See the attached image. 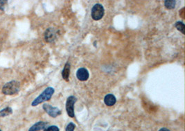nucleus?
I'll list each match as a JSON object with an SVG mask.
<instances>
[{
  "instance_id": "11",
  "label": "nucleus",
  "mask_w": 185,
  "mask_h": 131,
  "mask_svg": "<svg viewBox=\"0 0 185 131\" xmlns=\"http://www.w3.org/2000/svg\"><path fill=\"white\" fill-rule=\"evenodd\" d=\"M175 5H176V1H174V0H166L164 1L165 7L169 10H172V9L175 8Z\"/></svg>"
},
{
  "instance_id": "3",
  "label": "nucleus",
  "mask_w": 185,
  "mask_h": 131,
  "mask_svg": "<svg viewBox=\"0 0 185 131\" xmlns=\"http://www.w3.org/2000/svg\"><path fill=\"white\" fill-rule=\"evenodd\" d=\"M105 13L104 8L101 4H96L92 8L91 15L94 20L99 21L101 20Z\"/></svg>"
},
{
  "instance_id": "18",
  "label": "nucleus",
  "mask_w": 185,
  "mask_h": 131,
  "mask_svg": "<svg viewBox=\"0 0 185 131\" xmlns=\"http://www.w3.org/2000/svg\"><path fill=\"white\" fill-rule=\"evenodd\" d=\"M0 131H2V130H0Z\"/></svg>"
},
{
  "instance_id": "17",
  "label": "nucleus",
  "mask_w": 185,
  "mask_h": 131,
  "mask_svg": "<svg viewBox=\"0 0 185 131\" xmlns=\"http://www.w3.org/2000/svg\"><path fill=\"white\" fill-rule=\"evenodd\" d=\"M159 131H171V130H169L168 129H166V128H162V129H160Z\"/></svg>"
},
{
  "instance_id": "16",
  "label": "nucleus",
  "mask_w": 185,
  "mask_h": 131,
  "mask_svg": "<svg viewBox=\"0 0 185 131\" xmlns=\"http://www.w3.org/2000/svg\"><path fill=\"white\" fill-rule=\"evenodd\" d=\"M6 3H7V1H0V9L1 10H4V5Z\"/></svg>"
},
{
  "instance_id": "6",
  "label": "nucleus",
  "mask_w": 185,
  "mask_h": 131,
  "mask_svg": "<svg viewBox=\"0 0 185 131\" xmlns=\"http://www.w3.org/2000/svg\"><path fill=\"white\" fill-rule=\"evenodd\" d=\"M45 41L48 43L53 42L57 37V31L53 28H49L46 30L44 34Z\"/></svg>"
},
{
  "instance_id": "5",
  "label": "nucleus",
  "mask_w": 185,
  "mask_h": 131,
  "mask_svg": "<svg viewBox=\"0 0 185 131\" xmlns=\"http://www.w3.org/2000/svg\"><path fill=\"white\" fill-rule=\"evenodd\" d=\"M42 108H43L44 111L51 117L55 118L61 114V111L58 108L53 107V106L48 104V103H44L42 106Z\"/></svg>"
},
{
  "instance_id": "9",
  "label": "nucleus",
  "mask_w": 185,
  "mask_h": 131,
  "mask_svg": "<svg viewBox=\"0 0 185 131\" xmlns=\"http://www.w3.org/2000/svg\"><path fill=\"white\" fill-rule=\"evenodd\" d=\"M71 65L69 62H67L65 65L64 68L62 71V77L66 81H69V75H70Z\"/></svg>"
},
{
  "instance_id": "8",
  "label": "nucleus",
  "mask_w": 185,
  "mask_h": 131,
  "mask_svg": "<svg viewBox=\"0 0 185 131\" xmlns=\"http://www.w3.org/2000/svg\"><path fill=\"white\" fill-rule=\"evenodd\" d=\"M47 126V123L44 121H39L30 128L29 131H40L44 130Z\"/></svg>"
},
{
  "instance_id": "10",
  "label": "nucleus",
  "mask_w": 185,
  "mask_h": 131,
  "mask_svg": "<svg viewBox=\"0 0 185 131\" xmlns=\"http://www.w3.org/2000/svg\"><path fill=\"white\" fill-rule=\"evenodd\" d=\"M117 102L116 97L113 94H108L104 98V103L108 106H113Z\"/></svg>"
},
{
  "instance_id": "4",
  "label": "nucleus",
  "mask_w": 185,
  "mask_h": 131,
  "mask_svg": "<svg viewBox=\"0 0 185 131\" xmlns=\"http://www.w3.org/2000/svg\"><path fill=\"white\" fill-rule=\"evenodd\" d=\"M77 102V98L75 96H69L67 99L66 102V111L69 117H74V105Z\"/></svg>"
},
{
  "instance_id": "14",
  "label": "nucleus",
  "mask_w": 185,
  "mask_h": 131,
  "mask_svg": "<svg viewBox=\"0 0 185 131\" xmlns=\"http://www.w3.org/2000/svg\"><path fill=\"white\" fill-rule=\"evenodd\" d=\"M75 128H76L75 124H74L73 122H70L67 124V126L65 131H74Z\"/></svg>"
},
{
  "instance_id": "1",
  "label": "nucleus",
  "mask_w": 185,
  "mask_h": 131,
  "mask_svg": "<svg viewBox=\"0 0 185 131\" xmlns=\"http://www.w3.org/2000/svg\"><path fill=\"white\" fill-rule=\"evenodd\" d=\"M54 92H55V90H54L53 88L47 87L40 95L38 97H36V98L33 100L31 105L33 106H36L42 102L49 101L53 95Z\"/></svg>"
},
{
  "instance_id": "13",
  "label": "nucleus",
  "mask_w": 185,
  "mask_h": 131,
  "mask_svg": "<svg viewBox=\"0 0 185 131\" xmlns=\"http://www.w3.org/2000/svg\"><path fill=\"white\" fill-rule=\"evenodd\" d=\"M175 26L179 31H180L183 34H184V24L183 22H180V21L177 22L175 24Z\"/></svg>"
},
{
  "instance_id": "2",
  "label": "nucleus",
  "mask_w": 185,
  "mask_h": 131,
  "mask_svg": "<svg viewBox=\"0 0 185 131\" xmlns=\"http://www.w3.org/2000/svg\"><path fill=\"white\" fill-rule=\"evenodd\" d=\"M20 84L17 81H11L6 84L2 88V93L6 95H13L19 92Z\"/></svg>"
},
{
  "instance_id": "7",
  "label": "nucleus",
  "mask_w": 185,
  "mask_h": 131,
  "mask_svg": "<svg viewBox=\"0 0 185 131\" xmlns=\"http://www.w3.org/2000/svg\"><path fill=\"white\" fill-rule=\"evenodd\" d=\"M90 73L86 68H80L76 72V77L79 81H86L89 79Z\"/></svg>"
},
{
  "instance_id": "15",
  "label": "nucleus",
  "mask_w": 185,
  "mask_h": 131,
  "mask_svg": "<svg viewBox=\"0 0 185 131\" xmlns=\"http://www.w3.org/2000/svg\"><path fill=\"white\" fill-rule=\"evenodd\" d=\"M44 131H60V129L56 126H49L47 129H45Z\"/></svg>"
},
{
  "instance_id": "12",
  "label": "nucleus",
  "mask_w": 185,
  "mask_h": 131,
  "mask_svg": "<svg viewBox=\"0 0 185 131\" xmlns=\"http://www.w3.org/2000/svg\"><path fill=\"white\" fill-rule=\"evenodd\" d=\"M12 112H13V111H12L11 108H10V107L5 108L0 111V117L8 116V115H11Z\"/></svg>"
}]
</instances>
